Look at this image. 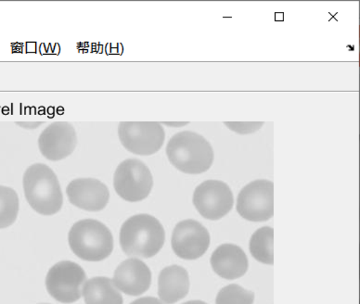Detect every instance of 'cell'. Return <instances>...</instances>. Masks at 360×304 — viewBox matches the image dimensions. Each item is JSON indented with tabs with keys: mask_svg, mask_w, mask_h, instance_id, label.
<instances>
[{
	"mask_svg": "<svg viewBox=\"0 0 360 304\" xmlns=\"http://www.w3.org/2000/svg\"><path fill=\"white\" fill-rule=\"evenodd\" d=\"M23 190L32 209L42 216L59 213L63 205V196L59 179L48 165L34 164L23 175Z\"/></svg>",
	"mask_w": 360,
	"mask_h": 304,
	"instance_id": "obj_1",
	"label": "cell"
},
{
	"mask_svg": "<svg viewBox=\"0 0 360 304\" xmlns=\"http://www.w3.org/2000/svg\"><path fill=\"white\" fill-rule=\"evenodd\" d=\"M164 227L150 214H136L122 225L120 245L129 256L149 259L155 256L165 244Z\"/></svg>",
	"mask_w": 360,
	"mask_h": 304,
	"instance_id": "obj_2",
	"label": "cell"
},
{
	"mask_svg": "<svg viewBox=\"0 0 360 304\" xmlns=\"http://www.w3.org/2000/svg\"><path fill=\"white\" fill-rule=\"evenodd\" d=\"M168 160L180 172L200 175L207 172L214 163V150L208 140L195 132L176 133L167 146Z\"/></svg>",
	"mask_w": 360,
	"mask_h": 304,
	"instance_id": "obj_3",
	"label": "cell"
},
{
	"mask_svg": "<svg viewBox=\"0 0 360 304\" xmlns=\"http://www.w3.org/2000/svg\"><path fill=\"white\" fill-rule=\"evenodd\" d=\"M72 253L88 262H101L111 256L113 237L105 225L97 220L85 219L75 223L69 232Z\"/></svg>",
	"mask_w": 360,
	"mask_h": 304,
	"instance_id": "obj_4",
	"label": "cell"
},
{
	"mask_svg": "<svg viewBox=\"0 0 360 304\" xmlns=\"http://www.w3.org/2000/svg\"><path fill=\"white\" fill-rule=\"evenodd\" d=\"M113 187L121 199L138 202L149 197L153 187V178L149 167L138 159H127L116 168Z\"/></svg>",
	"mask_w": 360,
	"mask_h": 304,
	"instance_id": "obj_5",
	"label": "cell"
},
{
	"mask_svg": "<svg viewBox=\"0 0 360 304\" xmlns=\"http://www.w3.org/2000/svg\"><path fill=\"white\" fill-rule=\"evenodd\" d=\"M118 137L129 152L150 156L162 149L165 132L158 121H122L118 126Z\"/></svg>",
	"mask_w": 360,
	"mask_h": 304,
	"instance_id": "obj_6",
	"label": "cell"
},
{
	"mask_svg": "<svg viewBox=\"0 0 360 304\" xmlns=\"http://www.w3.org/2000/svg\"><path fill=\"white\" fill-rule=\"evenodd\" d=\"M86 275L79 265L62 260L49 269L46 277V291L57 302L74 303L82 295V286Z\"/></svg>",
	"mask_w": 360,
	"mask_h": 304,
	"instance_id": "obj_7",
	"label": "cell"
},
{
	"mask_svg": "<svg viewBox=\"0 0 360 304\" xmlns=\"http://www.w3.org/2000/svg\"><path fill=\"white\" fill-rule=\"evenodd\" d=\"M237 211L250 222H266L274 216V184L266 179H258L240 190Z\"/></svg>",
	"mask_w": 360,
	"mask_h": 304,
	"instance_id": "obj_8",
	"label": "cell"
},
{
	"mask_svg": "<svg viewBox=\"0 0 360 304\" xmlns=\"http://www.w3.org/2000/svg\"><path fill=\"white\" fill-rule=\"evenodd\" d=\"M193 201L203 218L217 221L232 210L234 197L225 182L210 179L195 188Z\"/></svg>",
	"mask_w": 360,
	"mask_h": 304,
	"instance_id": "obj_9",
	"label": "cell"
},
{
	"mask_svg": "<svg viewBox=\"0 0 360 304\" xmlns=\"http://www.w3.org/2000/svg\"><path fill=\"white\" fill-rule=\"evenodd\" d=\"M171 242L176 256L188 260H197L207 251L210 234L198 221L184 220L176 225Z\"/></svg>",
	"mask_w": 360,
	"mask_h": 304,
	"instance_id": "obj_10",
	"label": "cell"
},
{
	"mask_svg": "<svg viewBox=\"0 0 360 304\" xmlns=\"http://www.w3.org/2000/svg\"><path fill=\"white\" fill-rule=\"evenodd\" d=\"M77 144V132L68 121L49 124L39 138L40 152L49 161H62L74 152Z\"/></svg>",
	"mask_w": 360,
	"mask_h": 304,
	"instance_id": "obj_11",
	"label": "cell"
},
{
	"mask_svg": "<svg viewBox=\"0 0 360 304\" xmlns=\"http://www.w3.org/2000/svg\"><path fill=\"white\" fill-rule=\"evenodd\" d=\"M69 201L88 211H100L108 204L110 191L105 184L95 178H77L66 187Z\"/></svg>",
	"mask_w": 360,
	"mask_h": 304,
	"instance_id": "obj_12",
	"label": "cell"
},
{
	"mask_svg": "<svg viewBox=\"0 0 360 304\" xmlns=\"http://www.w3.org/2000/svg\"><path fill=\"white\" fill-rule=\"evenodd\" d=\"M113 283L119 291L129 296H141L150 289L152 272L142 260L132 258L118 265Z\"/></svg>",
	"mask_w": 360,
	"mask_h": 304,
	"instance_id": "obj_13",
	"label": "cell"
},
{
	"mask_svg": "<svg viewBox=\"0 0 360 304\" xmlns=\"http://www.w3.org/2000/svg\"><path fill=\"white\" fill-rule=\"evenodd\" d=\"M211 265L214 273L228 280L240 279L248 270V258L239 246L220 245L211 257Z\"/></svg>",
	"mask_w": 360,
	"mask_h": 304,
	"instance_id": "obj_14",
	"label": "cell"
},
{
	"mask_svg": "<svg viewBox=\"0 0 360 304\" xmlns=\"http://www.w3.org/2000/svg\"><path fill=\"white\" fill-rule=\"evenodd\" d=\"M190 291V277L185 268L171 265L162 269L158 279V295L162 302L174 304L184 299Z\"/></svg>",
	"mask_w": 360,
	"mask_h": 304,
	"instance_id": "obj_15",
	"label": "cell"
},
{
	"mask_svg": "<svg viewBox=\"0 0 360 304\" xmlns=\"http://www.w3.org/2000/svg\"><path fill=\"white\" fill-rule=\"evenodd\" d=\"M86 304H123L124 300L111 279L96 277L86 281L83 288Z\"/></svg>",
	"mask_w": 360,
	"mask_h": 304,
	"instance_id": "obj_16",
	"label": "cell"
},
{
	"mask_svg": "<svg viewBox=\"0 0 360 304\" xmlns=\"http://www.w3.org/2000/svg\"><path fill=\"white\" fill-rule=\"evenodd\" d=\"M273 239L274 230L269 227H261L252 234L250 240V251L258 262L269 265L274 263Z\"/></svg>",
	"mask_w": 360,
	"mask_h": 304,
	"instance_id": "obj_17",
	"label": "cell"
},
{
	"mask_svg": "<svg viewBox=\"0 0 360 304\" xmlns=\"http://www.w3.org/2000/svg\"><path fill=\"white\" fill-rule=\"evenodd\" d=\"M19 197L11 187L0 186V230L11 227L19 213Z\"/></svg>",
	"mask_w": 360,
	"mask_h": 304,
	"instance_id": "obj_18",
	"label": "cell"
},
{
	"mask_svg": "<svg viewBox=\"0 0 360 304\" xmlns=\"http://www.w3.org/2000/svg\"><path fill=\"white\" fill-rule=\"evenodd\" d=\"M255 300L254 292L248 291L236 284H231L223 288L217 294V304H252Z\"/></svg>",
	"mask_w": 360,
	"mask_h": 304,
	"instance_id": "obj_19",
	"label": "cell"
},
{
	"mask_svg": "<svg viewBox=\"0 0 360 304\" xmlns=\"http://www.w3.org/2000/svg\"><path fill=\"white\" fill-rule=\"evenodd\" d=\"M264 121H225L224 124L229 130L240 135L252 134L261 129Z\"/></svg>",
	"mask_w": 360,
	"mask_h": 304,
	"instance_id": "obj_20",
	"label": "cell"
},
{
	"mask_svg": "<svg viewBox=\"0 0 360 304\" xmlns=\"http://www.w3.org/2000/svg\"><path fill=\"white\" fill-rule=\"evenodd\" d=\"M130 304H164L158 298L153 297H144L139 298V299L134 300Z\"/></svg>",
	"mask_w": 360,
	"mask_h": 304,
	"instance_id": "obj_21",
	"label": "cell"
},
{
	"mask_svg": "<svg viewBox=\"0 0 360 304\" xmlns=\"http://www.w3.org/2000/svg\"><path fill=\"white\" fill-rule=\"evenodd\" d=\"M19 126L22 127V128L25 129H37V127L41 126L43 124L42 121H20V123H16Z\"/></svg>",
	"mask_w": 360,
	"mask_h": 304,
	"instance_id": "obj_22",
	"label": "cell"
},
{
	"mask_svg": "<svg viewBox=\"0 0 360 304\" xmlns=\"http://www.w3.org/2000/svg\"><path fill=\"white\" fill-rule=\"evenodd\" d=\"M161 124L168 127H175V128H178V127L188 126L190 123H188V121H164V123Z\"/></svg>",
	"mask_w": 360,
	"mask_h": 304,
	"instance_id": "obj_23",
	"label": "cell"
},
{
	"mask_svg": "<svg viewBox=\"0 0 360 304\" xmlns=\"http://www.w3.org/2000/svg\"><path fill=\"white\" fill-rule=\"evenodd\" d=\"M182 304H207L202 300H190V302L184 303Z\"/></svg>",
	"mask_w": 360,
	"mask_h": 304,
	"instance_id": "obj_24",
	"label": "cell"
},
{
	"mask_svg": "<svg viewBox=\"0 0 360 304\" xmlns=\"http://www.w3.org/2000/svg\"><path fill=\"white\" fill-rule=\"evenodd\" d=\"M41 304H46V303H41Z\"/></svg>",
	"mask_w": 360,
	"mask_h": 304,
	"instance_id": "obj_25",
	"label": "cell"
}]
</instances>
